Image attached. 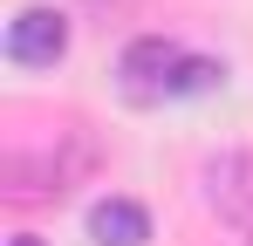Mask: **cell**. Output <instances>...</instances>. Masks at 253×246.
<instances>
[{
    "label": "cell",
    "mask_w": 253,
    "mask_h": 246,
    "mask_svg": "<svg viewBox=\"0 0 253 246\" xmlns=\"http://www.w3.org/2000/svg\"><path fill=\"white\" fill-rule=\"evenodd\" d=\"M96 171V137L89 123L62 117V123H28L7 137V158H0V199L7 205H55L69 199Z\"/></svg>",
    "instance_id": "obj_1"
},
{
    "label": "cell",
    "mask_w": 253,
    "mask_h": 246,
    "mask_svg": "<svg viewBox=\"0 0 253 246\" xmlns=\"http://www.w3.org/2000/svg\"><path fill=\"white\" fill-rule=\"evenodd\" d=\"M219 82H226V62H212V55H199V48H185L171 35H137L117 55V89L130 103H144V110L185 103V96H212Z\"/></svg>",
    "instance_id": "obj_2"
},
{
    "label": "cell",
    "mask_w": 253,
    "mask_h": 246,
    "mask_svg": "<svg viewBox=\"0 0 253 246\" xmlns=\"http://www.w3.org/2000/svg\"><path fill=\"white\" fill-rule=\"evenodd\" d=\"M199 199L212 219L253 233V151H212L199 164Z\"/></svg>",
    "instance_id": "obj_3"
},
{
    "label": "cell",
    "mask_w": 253,
    "mask_h": 246,
    "mask_svg": "<svg viewBox=\"0 0 253 246\" xmlns=\"http://www.w3.org/2000/svg\"><path fill=\"white\" fill-rule=\"evenodd\" d=\"M69 55V14L62 7H21L7 21V62L14 69H55Z\"/></svg>",
    "instance_id": "obj_4"
},
{
    "label": "cell",
    "mask_w": 253,
    "mask_h": 246,
    "mask_svg": "<svg viewBox=\"0 0 253 246\" xmlns=\"http://www.w3.org/2000/svg\"><path fill=\"white\" fill-rule=\"evenodd\" d=\"M89 240L96 246H151V212L137 199H96L89 205Z\"/></svg>",
    "instance_id": "obj_5"
},
{
    "label": "cell",
    "mask_w": 253,
    "mask_h": 246,
    "mask_svg": "<svg viewBox=\"0 0 253 246\" xmlns=\"http://www.w3.org/2000/svg\"><path fill=\"white\" fill-rule=\"evenodd\" d=\"M7 246H42V240H35V233H14V240H7Z\"/></svg>",
    "instance_id": "obj_6"
},
{
    "label": "cell",
    "mask_w": 253,
    "mask_h": 246,
    "mask_svg": "<svg viewBox=\"0 0 253 246\" xmlns=\"http://www.w3.org/2000/svg\"><path fill=\"white\" fill-rule=\"evenodd\" d=\"M247 246H253V233H247Z\"/></svg>",
    "instance_id": "obj_7"
}]
</instances>
